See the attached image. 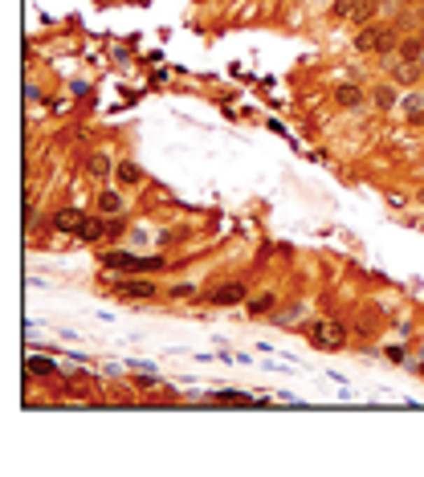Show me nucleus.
I'll return each instance as SVG.
<instances>
[{
	"mask_svg": "<svg viewBox=\"0 0 424 477\" xmlns=\"http://www.w3.org/2000/svg\"><path fill=\"white\" fill-rule=\"evenodd\" d=\"M392 45H396L392 24H363L359 37H355V49H359V53H392Z\"/></svg>",
	"mask_w": 424,
	"mask_h": 477,
	"instance_id": "f257e3e1",
	"label": "nucleus"
},
{
	"mask_svg": "<svg viewBox=\"0 0 424 477\" xmlns=\"http://www.w3.org/2000/svg\"><path fill=\"white\" fill-rule=\"evenodd\" d=\"M310 339H314V347H323V351H339V347L347 343V327H343L339 318H318L314 331H310Z\"/></svg>",
	"mask_w": 424,
	"mask_h": 477,
	"instance_id": "f03ea898",
	"label": "nucleus"
},
{
	"mask_svg": "<svg viewBox=\"0 0 424 477\" xmlns=\"http://www.w3.org/2000/svg\"><path fill=\"white\" fill-rule=\"evenodd\" d=\"M392 78L400 86H412L416 78H424V62L421 57H400V62H392Z\"/></svg>",
	"mask_w": 424,
	"mask_h": 477,
	"instance_id": "7ed1b4c3",
	"label": "nucleus"
},
{
	"mask_svg": "<svg viewBox=\"0 0 424 477\" xmlns=\"http://www.w3.org/2000/svg\"><path fill=\"white\" fill-rule=\"evenodd\" d=\"M82 225H86V216L78 213V208H62V213L53 216V229H57V233H73V237H78Z\"/></svg>",
	"mask_w": 424,
	"mask_h": 477,
	"instance_id": "20e7f679",
	"label": "nucleus"
},
{
	"mask_svg": "<svg viewBox=\"0 0 424 477\" xmlns=\"http://www.w3.org/2000/svg\"><path fill=\"white\" fill-rule=\"evenodd\" d=\"M241 298H245V286H241V282H225V286L212 294L216 306H233V302H241Z\"/></svg>",
	"mask_w": 424,
	"mask_h": 477,
	"instance_id": "39448f33",
	"label": "nucleus"
},
{
	"mask_svg": "<svg viewBox=\"0 0 424 477\" xmlns=\"http://www.w3.org/2000/svg\"><path fill=\"white\" fill-rule=\"evenodd\" d=\"M82 241H102L106 237V216H86V225H82Z\"/></svg>",
	"mask_w": 424,
	"mask_h": 477,
	"instance_id": "423d86ee",
	"label": "nucleus"
},
{
	"mask_svg": "<svg viewBox=\"0 0 424 477\" xmlns=\"http://www.w3.org/2000/svg\"><path fill=\"white\" fill-rule=\"evenodd\" d=\"M118 294H122V298H151V294H155V286H151V282H143V278H135V282H122V286H118Z\"/></svg>",
	"mask_w": 424,
	"mask_h": 477,
	"instance_id": "0eeeda50",
	"label": "nucleus"
},
{
	"mask_svg": "<svg viewBox=\"0 0 424 477\" xmlns=\"http://www.w3.org/2000/svg\"><path fill=\"white\" fill-rule=\"evenodd\" d=\"M115 176H118V184H127V188H131V184H139V180H143L139 164H131V159H122V164L115 167Z\"/></svg>",
	"mask_w": 424,
	"mask_h": 477,
	"instance_id": "6e6552de",
	"label": "nucleus"
},
{
	"mask_svg": "<svg viewBox=\"0 0 424 477\" xmlns=\"http://www.w3.org/2000/svg\"><path fill=\"white\" fill-rule=\"evenodd\" d=\"M376 8H379V0H359L351 8V24H367L372 17H376Z\"/></svg>",
	"mask_w": 424,
	"mask_h": 477,
	"instance_id": "1a4fd4ad",
	"label": "nucleus"
},
{
	"mask_svg": "<svg viewBox=\"0 0 424 477\" xmlns=\"http://www.w3.org/2000/svg\"><path fill=\"white\" fill-rule=\"evenodd\" d=\"M98 208H102V216H118V213H122V196L106 188L102 196H98Z\"/></svg>",
	"mask_w": 424,
	"mask_h": 477,
	"instance_id": "9d476101",
	"label": "nucleus"
},
{
	"mask_svg": "<svg viewBox=\"0 0 424 477\" xmlns=\"http://www.w3.org/2000/svg\"><path fill=\"white\" fill-rule=\"evenodd\" d=\"M334 102H339V106H359V102H363V90H359V86H347V82H343V86L334 90Z\"/></svg>",
	"mask_w": 424,
	"mask_h": 477,
	"instance_id": "9b49d317",
	"label": "nucleus"
},
{
	"mask_svg": "<svg viewBox=\"0 0 424 477\" xmlns=\"http://www.w3.org/2000/svg\"><path fill=\"white\" fill-rule=\"evenodd\" d=\"M86 171H90V176H98V180H102V176H111V159H106V155H102V151H94V155H90V159H86Z\"/></svg>",
	"mask_w": 424,
	"mask_h": 477,
	"instance_id": "f8f14e48",
	"label": "nucleus"
},
{
	"mask_svg": "<svg viewBox=\"0 0 424 477\" xmlns=\"http://www.w3.org/2000/svg\"><path fill=\"white\" fill-rule=\"evenodd\" d=\"M396 53H400V57H421V53H424V41H421V37H404Z\"/></svg>",
	"mask_w": 424,
	"mask_h": 477,
	"instance_id": "ddd939ff",
	"label": "nucleus"
},
{
	"mask_svg": "<svg viewBox=\"0 0 424 477\" xmlns=\"http://www.w3.org/2000/svg\"><path fill=\"white\" fill-rule=\"evenodd\" d=\"M29 371L33 376H53V363L49 359H29Z\"/></svg>",
	"mask_w": 424,
	"mask_h": 477,
	"instance_id": "4468645a",
	"label": "nucleus"
},
{
	"mask_svg": "<svg viewBox=\"0 0 424 477\" xmlns=\"http://www.w3.org/2000/svg\"><path fill=\"white\" fill-rule=\"evenodd\" d=\"M269 306H274V298H269V294H261V298H253V302H249V311H253V314H265Z\"/></svg>",
	"mask_w": 424,
	"mask_h": 477,
	"instance_id": "2eb2a0df",
	"label": "nucleus"
},
{
	"mask_svg": "<svg viewBox=\"0 0 424 477\" xmlns=\"http://www.w3.org/2000/svg\"><path fill=\"white\" fill-rule=\"evenodd\" d=\"M392 102H396V94H392L388 86H379V90H376V106H392Z\"/></svg>",
	"mask_w": 424,
	"mask_h": 477,
	"instance_id": "dca6fc26",
	"label": "nucleus"
},
{
	"mask_svg": "<svg viewBox=\"0 0 424 477\" xmlns=\"http://www.w3.org/2000/svg\"><path fill=\"white\" fill-rule=\"evenodd\" d=\"M351 8H355V0H334V13L339 17H351Z\"/></svg>",
	"mask_w": 424,
	"mask_h": 477,
	"instance_id": "f3484780",
	"label": "nucleus"
},
{
	"mask_svg": "<svg viewBox=\"0 0 424 477\" xmlns=\"http://www.w3.org/2000/svg\"><path fill=\"white\" fill-rule=\"evenodd\" d=\"M118 233H122V220H111V216H106V237H118Z\"/></svg>",
	"mask_w": 424,
	"mask_h": 477,
	"instance_id": "a211bd4d",
	"label": "nucleus"
}]
</instances>
